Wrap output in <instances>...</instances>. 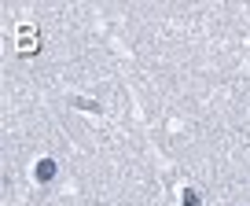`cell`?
<instances>
[{"instance_id": "obj_1", "label": "cell", "mask_w": 250, "mask_h": 206, "mask_svg": "<svg viewBox=\"0 0 250 206\" xmlns=\"http://www.w3.org/2000/svg\"><path fill=\"white\" fill-rule=\"evenodd\" d=\"M52 177H55V162H52V159H41V162H37V181L48 184Z\"/></svg>"}]
</instances>
